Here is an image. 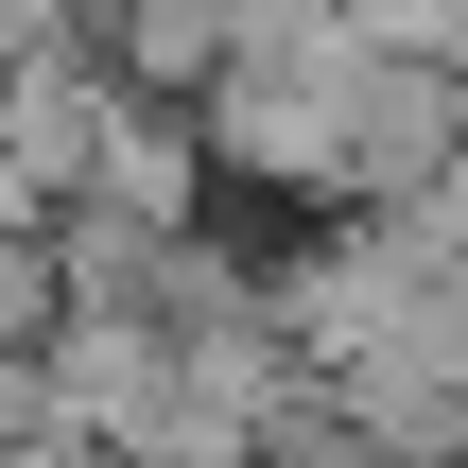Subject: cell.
Returning <instances> with one entry per match:
<instances>
[{
	"label": "cell",
	"instance_id": "obj_2",
	"mask_svg": "<svg viewBox=\"0 0 468 468\" xmlns=\"http://www.w3.org/2000/svg\"><path fill=\"white\" fill-rule=\"evenodd\" d=\"M52 35H87V0H0V69H17V52H52Z\"/></svg>",
	"mask_w": 468,
	"mask_h": 468
},
{
	"label": "cell",
	"instance_id": "obj_1",
	"mask_svg": "<svg viewBox=\"0 0 468 468\" xmlns=\"http://www.w3.org/2000/svg\"><path fill=\"white\" fill-rule=\"evenodd\" d=\"M87 208H122V226H208V122H191L174 87H122V122H104V156H87Z\"/></svg>",
	"mask_w": 468,
	"mask_h": 468
}]
</instances>
